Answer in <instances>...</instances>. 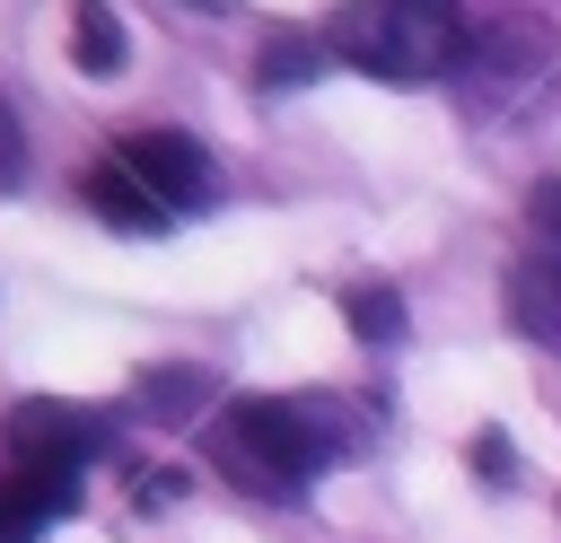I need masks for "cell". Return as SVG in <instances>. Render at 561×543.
<instances>
[{
  "label": "cell",
  "mask_w": 561,
  "mask_h": 543,
  "mask_svg": "<svg viewBox=\"0 0 561 543\" xmlns=\"http://www.w3.org/2000/svg\"><path fill=\"white\" fill-rule=\"evenodd\" d=\"M342 315H351V333H359L368 350H394V342H403V298H394L386 280H359V289H342Z\"/></svg>",
  "instance_id": "8fae6325"
},
{
  "label": "cell",
  "mask_w": 561,
  "mask_h": 543,
  "mask_svg": "<svg viewBox=\"0 0 561 543\" xmlns=\"http://www.w3.org/2000/svg\"><path fill=\"white\" fill-rule=\"evenodd\" d=\"M500 315H508L535 350H561V254H552V245H535V254H517V263L500 272Z\"/></svg>",
  "instance_id": "8992f818"
},
{
  "label": "cell",
  "mask_w": 561,
  "mask_h": 543,
  "mask_svg": "<svg viewBox=\"0 0 561 543\" xmlns=\"http://www.w3.org/2000/svg\"><path fill=\"white\" fill-rule=\"evenodd\" d=\"M359 438L368 429L333 394H237L219 412V464L263 499H298L324 464L359 455Z\"/></svg>",
  "instance_id": "6da1fadb"
},
{
  "label": "cell",
  "mask_w": 561,
  "mask_h": 543,
  "mask_svg": "<svg viewBox=\"0 0 561 543\" xmlns=\"http://www.w3.org/2000/svg\"><path fill=\"white\" fill-rule=\"evenodd\" d=\"M70 61H79L88 79H114V70L131 61V44H123V18H114V0H70Z\"/></svg>",
  "instance_id": "9c48e42d"
},
{
  "label": "cell",
  "mask_w": 561,
  "mask_h": 543,
  "mask_svg": "<svg viewBox=\"0 0 561 543\" xmlns=\"http://www.w3.org/2000/svg\"><path fill=\"white\" fill-rule=\"evenodd\" d=\"M324 53H333V44H316V35H272L254 79H263V88H298V79H316V70H324Z\"/></svg>",
  "instance_id": "7c38bea8"
},
{
  "label": "cell",
  "mask_w": 561,
  "mask_h": 543,
  "mask_svg": "<svg viewBox=\"0 0 561 543\" xmlns=\"http://www.w3.org/2000/svg\"><path fill=\"white\" fill-rule=\"evenodd\" d=\"M552 53H561L552 18H535V9H508V18L473 26V53H465V70H456V79H465V96H473L482 114H500V105H517V96H535V88H543Z\"/></svg>",
  "instance_id": "3957f363"
},
{
  "label": "cell",
  "mask_w": 561,
  "mask_h": 543,
  "mask_svg": "<svg viewBox=\"0 0 561 543\" xmlns=\"http://www.w3.org/2000/svg\"><path fill=\"white\" fill-rule=\"evenodd\" d=\"M18 175H26V131H18V114L0 105V193H9Z\"/></svg>",
  "instance_id": "9a60e30c"
},
{
  "label": "cell",
  "mask_w": 561,
  "mask_h": 543,
  "mask_svg": "<svg viewBox=\"0 0 561 543\" xmlns=\"http://www.w3.org/2000/svg\"><path fill=\"white\" fill-rule=\"evenodd\" d=\"M70 508H79V473H44V464L0 473V543H35Z\"/></svg>",
  "instance_id": "52a82bcc"
},
{
  "label": "cell",
  "mask_w": 561,
  "mask_h": 543,
  "mask_svg": "<svg viewBox=\"0 0 561 543\" xmlns=\"http://www.w3.org/2000/svg\"><path fill=\"white\" fill-rule=\"evenodd\" d=\"M79 201H88L105 228H123V236H158V228L175 219V210H167V201L123 166V158H96V166H88V184H79Z\"/></svg>",
  "instance_id": "ba28073f"
},
{
  "label": "cell",
  "mask_w": 561,
  "mask_h": 543,
  "mask_svg": "<svg viewBox=\"0 0 561 543\" xmlns=\"http://www.w3.org/2000/svg\"><path fill=\"white\" fill-rule=\"evenodd\" d=\"M526 219H535V236H552V254H561V175H535Z\"/></svg>",
  "instance_id": "4fadbf2b"
},
{
  "label": "cell",
  "mask_w": 561,
  "mask_h": 543,
  "mask_svg": "<svg viewBox=\"0 0 561 543\" xmlns=\"http://www.w3.org/2000/svg\"><path fill=\"white\" fill-rule=\"evenodd\" d=\"M114 158H123L167 210H210V201H219V166H210V149H202L193 131H175V123H131V131L114 140Z\"/></svg>",
  "instance_id": "277c9868"
},
{
  "label": "cell",
  "mask_w": 561,
  "mask_h": 543,
  "mask_svg": "<svg viewBox=\"0 0 561 543\" xmlns=\"http://www.w3.org/2000/svg\"><path fill=\"white\" fill-rule=\"evenodd\" d=\"M473 473H482V482H508V473H517V455H508V438H500V429H482V438H473Z\"/></svg>",
  "instance_id": "5bb4252c"
},
{
  "label": "cell",
  "mask_w": 561,
  "mask_h": 543,
  "mask_svg": "<svg viewBox=\"0 0 561 543\" xmlns=\"http://www.w3.org/2000/svg\"><path fill=\"white\" fill-rule=\"evenodd\" d=\"M131 403H140V420H193L202 403H210V368H140L131 377Z\"/></svg>",
  "instance_id": "30bf717a"
},
{
  "label": "cell",
  "mask_w": 561,
  "mask_h": 543,
  "mask_svg": "<svg viewBox=\"0 0 561 543\" xmlns=\"http://www.w3.org/2000/svg\"><path fill=\"white\" fill-rule=\"evenodd\" d=\"M105 438H114V429H105V412H88V403L35 394V403L9 412V455H18V464H44V473H79Z\"/></svg>",
  "instance_id": "5b68a950"
},
{
  "label": "cell",
  "mask_w": 561,
  "mask_h": 543,
  "mask_svg": "<svg viewBox=\"0 0 561 543\" xmlns=\"http://www.w3.org/2000/svg\"><path fill=\"white\" fill-rule=\"evenodd\" d=\"M324 44L368 70V79H394V88H430L447 70H465L473 53V26L456 0H342L324 18Z\"/></svg>",
  "instance_id": "7a4b0ae2"
}]
</instances>
